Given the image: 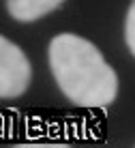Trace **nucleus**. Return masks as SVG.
<instances>
[{"label": "nucleus", "instance_id": "nucleus-1", "mask_svg": "<svg viewBox=\"0 0 135 148\" xmlns=\"http://www.w3.org/2000/svg\"><path fill=\"white\" fill-rule=\"evenodd\" d=\"M49 69L60 90L79 108H105L118 95L116 71L105 62L99 47L77 34H58L51 39Z\"/></svg>", "mask_w": 135, "mask_h": 148}, {"label": "nucleus", "instance_id": "nucleus-2", "mask_svg": "<svg viewBox=\"0 0 135 148\" xmlns=\"http://www.w3.org/2000/svg\"><path fill=\"white\" fill-rule=\"evenodd\" d=\"M30 60L26 54L0 34V99L22 97L30 86Z\"/></svg>", "mask_w": 135, "mask_h": 148}, {"label": "nucleus", "instance_id": "nucleus-3", "mask_svg": "<svg viewBox=\"0 0 135 148\" xmlns=\"http://www.w3.org/2000/svg\"><path fill=\"white\" fill-rule=\"evenodd\" d=\"M62 2L64 0H7V9L17 22H34L60 7Z\"/></svg>", "mask_w": 135, "mask_h": 148}, {"label": "nucleus", "instance_id": "nucleus-4", "mask_svg": "<svg viewBox=\"0 0 135 148\" xmlns=\"http://www.w3.org/2000/svg\"><path fill=\"white\" fill-rule=\"evenodd\" d=\"M124 39H127V45L131 49V54L135 56V0L129 7L127 13V24H124Z\"/></svg>", "mask_w": 135, "mask_h": 148}]
</instances>
